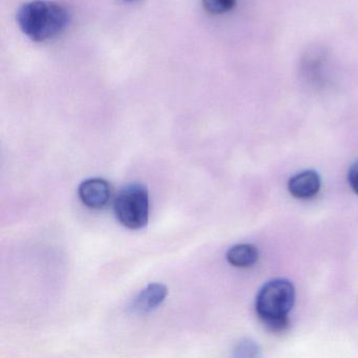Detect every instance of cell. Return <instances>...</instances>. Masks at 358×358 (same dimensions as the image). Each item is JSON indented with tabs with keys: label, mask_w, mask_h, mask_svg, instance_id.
Listing matches in <instances>:
<instances>
[{
	"label": "cell",
	"mask_w": 358,
	"mask_h": 358,
	"mask_svg": "<svg viewBox=\"0 0 358 358\" xmlns=\"http://www.w3.org/2000/svg\"><path fill=\"white\" fill-rule=\"evenodd\" d=\"M16 20L26 36L36 43H45L66 30L70 16L59 3L50 0H33L20 8Z\"/></svg>",
	"instance_id": "1"
},
{
	"label": "cell",
	"mask_w": 358,
	"mask_h": 358,
	"mask_svg": "<svg viewBox=\"0 0 358 358\" xmlns=\"http://www.w3.org/2000/svg\"><path fill=\"white\" fill-rule=\"evenodd\" d=\"M295 299L293 285L285 278H276L264 285L255 301V310L263 324L271 331H284L289 324V312Z\"/></svg>",
	"instance_id": "2"
},
{
	"label": "cell",
	"mask_w": 358,
	"mask_h": 358,
	"mask_svg": "<svg viewBox=\"0 0 358 358\" xmlns=\"http://www.w3.org/2000/svg\"><path fill=\"white\" fill-rule=\"evenodd\" d=\"M117 220L131 230L142 229L150 217V194L144 184L131 183L119 192L114 203Z\"/></svg>",
	"instance_id": "3"
},
{
	"label": "cell",
	"mask_w": 358,
	"mask_h": 358,
	"mask_svg": "<svg viewBox=\"0 0 358 358\" xmlns=\"http://www.w3.org/2000/svg\"><path fill=\"white\" fill-rule=\"evenodd\" d=\"M81 202L91 209H102L108 204L112 196L110 185L100 178L85 180L78 187Z\"/></svg>",
	"instance_id": "4"
},
{
	"label": "cell",
	"mask_w": 358,
	"mask_h": 358,
	"mask_svg": "<svg viewBox=\"0 0 358 358\" xmlns=\"http://www.w3.org/2000/svg\"><path fill=\"white\" fill-rule=\"evenodd\" d=\"M169 294L166 286L159 282H152L144 288L129 305L131 313L146 314L156 310Z\"/></svg>",
	"instance_id": "5"
},
{
	"label": "cell",
	"mask_w": 358,
	"mask_h": 358,
	"mask_svg": "<svg viewBox=\"0 0 358 358\" xmlns=\"http://www.w3.org/2000/svg\"><path fill=\"white\" fill-rule=\"evenodd\" d=\"M289 192L296 199H310L320 189V178L314 171H305L289 180Z\"/></svg>",
	"instance_id": "6"
},
{
	"label": "cell",
	"mask_w": 358,
	"mask_h": 358,
	"mask_svg": "<svg viewBox=\"0 0 358 358\" xmlns=\"http://www.w3.org/2000/svg\"><path fill=\"white\" fill-rule=\"evenodd\" d=\"M226 259L234 267L248 268L257 263L259 252L253 245L238 244L228 250Z\"/></svg>",
	"instance_id": "7"
},
{
	"label": "cell",
	"mask_w": 358,
	"mask_h": 358,
	"mask_svg": "<svg viewBox=\"0 0 358 358\" xmlns=\"http://www.w3.org/2000/svg\"><path fill=\"white\" fill-rule=\"evenodd\" d=\"M236 0H202L203 7L208 13L220 15L234 9Z\"/></svg>",
	"instance_id": "8"
},
{
	"label": "cell",
	"mask_w": 358,
	"mask_h": 358,
	"mask_svg": "<svg viewBox=\"0 0 358 358\" xmlns=\"http://www.w3.org/2000/svg\"><path fill=\"white\" fill-rule=\"evenodd\" d=\"M348 181H349L350 186H351L354 192L358 194V160L355 161L353 165H352L351 169H349Z\"/></svg>",
	"instance_id": "9"
},
{
	"label": "cell",
	"mask_w": 358,
	"mask_h": 358,
	"mask_svg": "<svg viewBox=\"0 0 358 358\" xmlns=\"http://www.w3.org/2000/svg\"><path fill=\"white\" fill-rule=\"evenodd\" d=\"M124 1H136V0H124Z\"/></svg>",
	"instance_id": "10"
}]
</instances>
